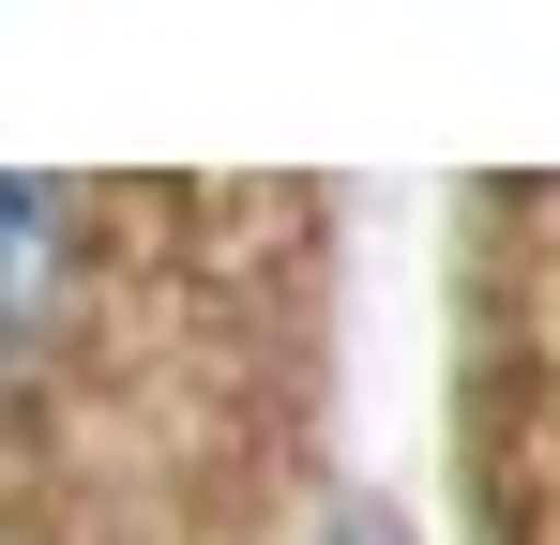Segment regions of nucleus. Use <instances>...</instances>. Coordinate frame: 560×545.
I'll return each mask as SVG.
<instances>
[{"label": "nucleus", "instance_id": "obj_1", "mask_svg": "<svg viewBox=\"0 0 560 545\" xmlns=\"http://www.w3.org/2000/svg\"><path fill=\"white\" fill-rule=\"evenodd\" d=\"M77 288H92V212H77V182L0 167V363L61 349Z\"/></svg>", "mask_w": 560, "mask_h": 545}]
</instances>
